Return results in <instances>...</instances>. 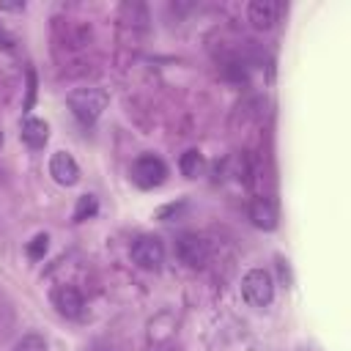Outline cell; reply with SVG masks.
<instances>
[{
    "mask_svg": "<svg viewBox=\"0 0 351 351\" xmlns=\"http://www.w3.org/2000/svg\"><path fill=\"white\" fill-rule=\"evenodd\" d=\"M0 49H14V38L5 33L3 25H0Z\"/></svg>",
    "mask_w": 351,
    "mask_h": 351,
    "instance_id": "9a60e30c",
    "label": "cell"
},
{
    "mask_svg": "<svg viewBox=\"0 0 351 351\" xmlns=\"http://www.w3.org/2000/svg\"><path fill=\"white\" fill-rule=\"evenodd\" d=\"M96 211H99L96 195H80L77 197V206H74V222H85V219L96 217Z\"/></svg>",
    "mask_w": 351,
    "mask_h": 351,
    "instance_id": "7c38bea8",
    "label": "cell"
},
{
    "mask_svg": "<svg viewBox=\"0 0 351 351\" xmlns=\"http://www.w3.org/2000/svg\"><path fill=\"white\" fill-rule=\"evenodd\" d=\"M49 176L60 186H74L80 181V165L74 162L69 151H55L49 156Z\"/></svg>",
    "mask_w": 351,
    "mask_h": 351,
    "instance_id": "52a82bcc",
    "label": "cell"
},
{
    "mask_svg": "<svg viewBox=\"0 0 351 351\" xmlns=\"http://www.w3.org/2000/svg\"><path fill=\"white\" fill-rule=\"evenodd\" d=\"M19 137H22V143H25L27 148L38 151V148H44L47 140H49V126H47V121L27 115V118L22 121V126H19Z\"/></svg>",
    "mask_w": 351,
    "mask_h": 351,
    "instance_id": "9c48e42d",
    "label": "cell"
},
{
    "mask_svg": "<svg viewBox=\"0 0 351 351\" xmlns=\"http://www.w3.org/2000/svg\"><path fill=\"white\" fill-rule=\"evenodd\" d=\"M52 307L63 318H80L82 310H85V299H82L80 288H74V285H58L52 291Z\"/></svg>",
    "mask_w": 351,
    "mask_h": 351,
    "instance_id": "ba28073f",
    "label": "cell"
},
{
    "mask_svg": "<svg viewBox=\"0 0 351 351\" xmlns=\"http://www.w3.org/2000/svg\"><path fill=\"white\" fill-rule=\"evenodd\" d=\"M0 11H25V3H0Z\"/></svg>",
    "mask_w": 351,
    "mask_h": 351,
    "instance_id": "2e32d148",
    "label": "cell"
},
{
    "mask_svg": "<svg viewBox=\"0 0 351 351\" xmlns=\"http://www.w3.org/2000/svg\"><path fill=\"white\" fill-rule=\"evenodd\" d=\"M129 176H132V181H134L140 189H154V186L165 184V178H167V165H165L159 156H154V154H143V156H137V159L132 162Z\"/></svg>",
    "mask_w": 351,
    "mask_h": 351,
    "instance_id": "3957f363",
    "label": "cell"
},
{
    "mask_svg": "<svg viewBox=\"0 0 351 351\" xmlns=\"http://www.w3.org/2000/svg\"><path fill=\"white\" fill-rule=\"evenodd\" d=\"M107 101H110V93L104 88H74L69 96H66V104L69 110L74 112V118L85 126L96 123L99 115L107 110Z\"/></svg>",
    "mask_w": 351,
    "mask_h": 351,
    "instance_id": "6da1fadb",
    "label": "cell"
},
{
    "mask_svg": "<svg viewBox=\"0 0 351 351\" xmlns=\"http://www.w3.org/2000/svg\"><path fill=\"white\" fill-rule=\"evenodd\" d=\"M16 351H47V343L38 335H27V337H22L16 343Z\"/></svg>",
    "mask_w": 351,
    "mask_h": 351,
    "instance_id": "5bb4252c",
    "label": "cell"
},
{
    "mask_svg": "<svg viewBox=\"0 0 351 351\" xmlns=\"http://www.w3.org/2000/svg\"><path fill=\"white\" fill-rule=\"evenodd\" d=\"M247 14H250V22L258 30H269V27H274L280 22V16L285 14V5L280 0H252Z\"/></svg>",
    "mask_w": 351,
    "mask_h": 351,
    "instance_id": "8992f818",
    "label": "cell"
},
{
    "mask_svg": "<svg viewBox=\"0 0 351 351\" xmlns=\"http://www.w3.org/2000/svg\"><path fill=\"white\" fill-rule=\"evenodd\" d=\"M0 145H3V132H0Z\"/></svg>",
    "mask_w": 351,
    "mask_h": 351,
    "instance_id": "e0dca14e",
    "label": "cell"
},
{
    "mask_svg": "<svg viewBox=\"0 0 351 351\" xmlns=\"http://www.w3.org/2000/svg\"><path fill=\"white\" fill-rule=\"evenodd\" d=\"M47 247H49V236L47 233H36L30 241H27V247H25V252H27V258H33V261H38V258H44V252H47Z\"/></svg>",
    "mask_w": 351,
    "mask_h": 351,
    "instance_id": "4fadbf2b",
    "label": "cell"
},
{
    "mask_svg": "<svg viewBox=\"0 0 351 351\" xmlns=\"http://www.w3.org/2000/svg\"><path fill=\"white\" fill-rule=\"evenodd\" d=\"M132 261L140 266V269H148V271H156L165 261V247L156 236H140L134 239L132 244Z\"/></svg>",
    "mask_w": 351,
    "mask_h": 351,
    "instance_id": "277c9868",
    "label": "cell"
},
{
    "mask_svg": "<svg viewBox=\"0 0 351 351\" xmlns=\"http://www.w3.org/2000/svg\"><path fill=\"white\" fill-rule=\"evenodd\" d=\"M250 219L261 230H274L277 228V206L271 197H255L250 203Z\"/></svg>",
    "mask_w": 351,
    "mask_h": 351,
    "instance_id": "30bf717a",
    "label": "cell"
},
{
    "mask_svg": "<svg viewBox=\"0 0 351 351\" xmlns=\"http://www.w3.org/2000/svg\"><path fill=\"white\" fill-rule=\"evenodd\" d=\"M241 296L252 307H269L274 299V280L266 269H250L241 277Z\"/></svg>",
    "mask_w": 351,
    "mask_h": 351,
    "instance_id": "7a4b0ae2",
    "label": "cell"
},
{
    "mask_svg": "<svg viewBox=\"0 0 351 351\" xmlns=\"http://www.w3.org/2000/svg\"><path fill=\"white\" fill-rule=\"evenodd\" d=\"M176 255H178L181 263L197 269V266H203V263L208 261V244H206L197 233H184V236H178V241H176Z\"/></svg>",
    "mask_w": 351,
    "mask_h": 351,
    "instance_id": "5b68a950",
    "label": "cell"
},
{
    "mask_svg": "<svg viewBox=\"0 0 351 351\" xmlns=\"http://www.w3.org/2000/svg\"><path fill=\"white\" fill-rule=\"evenodd\" d=\"M178 167H181V173H184L186 178H197V176L203 173V154H200L197 148L184 151L181 159H178Z\"/></svg>",
    "mask_w": 351,
    "mask_h": 351,
    "instance_id": "8fae6325",
    "label": "cell"
}]
</instances>
